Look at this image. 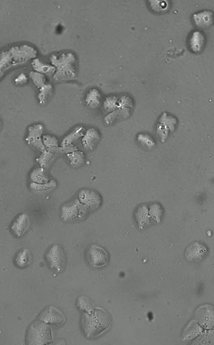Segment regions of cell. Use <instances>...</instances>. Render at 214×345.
Wrapping results in <instances>:
<instances>
[{"label": "cell", "mask_w": 214, "mask_h": 345, "mask_svg": "<svg viewBox=\"0 0 214 345\" xmlns=\"http://www.w3.org/2000/svg\"><path fill=\"white\" fill-rule=\"evenodd\" d=\"M38 51L29 44L13 45L0 52V79L6 71L17 66L25 65L37 58Z\"/></svg>", "instance_id": "1"}, {"label": "cell", "mask_w": 214, "mask_h": 345, "mask_svg": "<svg viewBox=\"0 0 214 345\" xmlns=\"http://www.w3.org/2000/svg\"><path fill=\"white\" fill-rule=\"evenodd\" d=\"M51 65L55 66L54 80L57 82L65 81L75 77L77 74V57L72 52L53 54L50 57Z\"/></svg>", "instance_id": "2"}, {"label": "cell", "mask_w": 214, "mask_h": 345, "mask_svg": "<svg viewBox=\"0 0 214 345\" xmlns=\"http://www.w3.org/2000/svg\"><path fill=\"white\" fill-rule=\"evenodd\" d=\"M110 324V318L103 310L94 311L92 314L83 317V327L86 337H95L107 330Z\"/></svg>", "instance_id": "3"}, {"label": "cell", "mask_w": 214, "mask_h": 345, "mask_svg": "<svg viewBox=\"0 0 214 345\" xmlns=\"http://www.w3.org/2000/svg\"><path fill=\"white\" fill-rule=\"evenodd\" d=\"M86 258L91 267L101 268L106 267L109 262L107 251L96 244H91L86 251Z\"/></svg>", "instance_id": "4"}, {"label": "cell", "mask_w": 214, "mask_h": 345, "mask_svg": "<svg viewBox=\"0 0 214 345\" xmlns=\"http://www.w3.org/2000/svg\"><path fill=\"white\" fill-rule=\"evenodd\" d=\"M47 262L51 269L57 273H62L64 270L66 264V257L64 249L58 244H54L50 248L45 255Z\"/></svg>", "instance_id": "5"}, {"label": "cell", "mask_w": 214, "mask_h": 345, "mask_svg": "<svg viewBox=\"0 0 214 345\" xmlns=\"http://www.w3.org/2000/svg\"><path fill=\"white\" fill-rule=\"evenodd\" d=\"M87 212V208L79 200L64 205L62 208V218L64 221H72L75 218H83Z\"/></svg>", "instance_id": "6"}, {"label": "cell", "mask_w": 214, "mask_h": 345, "mask_svg": "<svg viewBox=\"0 0 214 345\" xmlns=\"http://www.w3.org/2000/svg\"><path fill=\"white\" fill-rule=\"evenodd\" d=\"M28 136L25 141L29 146L40 152L45 151V146L42 141L43 136V126L41 124L32 125L28 129Z\"/></svg>", "instance_id": "7"}, {"label": "cell", "mask_w": 214, "mask_h": 345, "mask_svg": "<svg viewBox=\"0 0 214 345\" xmlns=\"http://www.w3.org/2000/svg\"><path fill=\"white\" fill-rule=\"evenodd\" d=\"M207 253L208 249L204 244L194 241L187 247L185 256L190 262H198L201 261Z\"/></svg>", "instance_id": "8"}, {"label": "cell", "mask_w": 214, "mask_h": 345, "mask_svg": "<svg viewBox=\"0 0 214 345\" xmlns=\"http://www.w3.org/2000/svg\"><path fill=\"white\" fill-rule=\"evenodd\" d=\"M79 201L86 208L95 210L100 207L103 200L98 193L89 190H83L79 194Z\"/></svg>", "instance_id": "9"}, {"label": "cell", "mask_w": 214, "mask_h": 345, "mask_svg": "<svg viewBox=\"0 0 214 345\" xmlns=\"http://www.w3.org/2000/svg\"><path fill=\"white\" fill-rule=\"evenodd\" d=\"M206 38L200 30H195L191 33L189 39V48L194 54H199L204 49Z\"/></svg>", "instance_id": "10"}, {"label": "cell", "mask_w": 214, "mask_h": 345, "mask_svg": "<svg viewBox=\"0 0 214 345\" xmlns=\"http://www.w3.org/2000/svg\"><path fill=\"white\" fill-rule=\"evenodd\" d=\"M30 226V217L28 214H21L16 217L11 225V231L17 237H22Z\"/></svg>", "instance_id": "11"}, {"label": "cell", "mask_w": 214, "mask_h": 345, "mask_svg": "<svg viewBox=\"0 0 214 345\" xmlns=\"http://www.w3.org/2000/svg\"><path fill=\"white\" fill-rule=\"evenodd\" d=\"M101 136L99 130L95 128H90L86 130V134L82 139V145L86 150L92 151L99 144Z\"/></svg>", "instance_id": "12"}, {"label": "cell", "mask_w": 214, "mask_h": 345, "mask_svg": "<svg viewBox=\"0 0 214 345\" xmlns=\"http://www.w3.org/2000/svg\"><path fill=\"white\" fill-rule=\"evenodd\" d=\"M195 25L198 28H207L214 22V13L210 10H203L193 15Z\"/></svg>", "instance_id": "13"}, {"label": "cell", "mask_w": 214, "mask_h": 345, "mask_svg": "<svg viewBox=\"0 0 214 345\" xmlns=\"http://www.w3.org/2000/svg\"><path fill=\"white\" fill-rule=\"evenodd\" d=\"M41 319L44 322L56 325L62 324L65 322L64 315L54 307H49L48 309L43 311L41 316Z\"/></svg>", "instance_id": "14"}, {"label": "cell", "mask_w": 214, "mask_h": 345, "mask_svg": "<svg viewBox=\"0 0 214 345\" xmlns=\"http://www.w3.org/2000/svg\"><path fill=\"white\" fill-rule=\"evenodd\" d=\"M135 220L137 223L138 227L143 230L150 224V217L149 214V207L147 205H142L135 211Z\"/></svg>", "instance_id": "15"}, {"label": "cell", "mask_w": 214, "mask_h": 345, "mask_svg": "<svg viewBox=\"0 0 214 345\" xmlns=\"http://www.w3.org/2000/svg\"><path fill=\"white\" fill-rule=\"evenodd\" d=\"M31 66L35 71L45 76H54L56 72L55 66L43 62L39 58H36L31 61Z\"/></svg>", "instance_id": "16"}, {"label": "cell", "mask_w": 214, "mask_h": 345, "mask_svg": "<svg viewBox=\"0 0 214 345\" xmlns=\"http://www.w3.org/2000/svg\"><path fill=\"white\" fill-rule=\"evenodd\" d=\"M102 95L97 88H92L86 92V103L88 107L92 109H96L101 104Z\"/></svg>", "instance_id": "17"}, {"label": "cell", "mask_w": 214, "mask_h": 345, "mask_svg": "<svg viewBox=\"0 0 214 345\" xmlns=\"http://www.w3.org/2000/svg\"><path fill=\"white\" fill-rule=\"evenodd\" d=\"M86 130L83 126H77L67 136H65L61 143L60 147H66L71 145L75 141H78L80 138H83L86 134Z\"/></svg>", "instance_id": "18"}, {"label": "cell", "mask_w": 214, "mask_h": 345, "mask_svg": "<svg viewBox=\"0 0 214 345\" xmlns=\"http://www.w3.org/2000/svg\"><path fill=\"white\" fill-rule=\"evenodd\" d=\"M130 112H131V110L130 109L118 108L116 110L110 112L107 116H106L105 122L107 125H112L121 118H128L130 116Z\"/></svg>", "instance_id": "19"}, {"label": "cell", "mask_w": 214, "mask_h": 345, "mask_svg": "<svg viewBox=\"0 0 214 345\" xmlns=\"http://www.w3.org/2000/svg\"><path fill=\"white\" fill-rule=\"evenodd\" d=\"M15 264L21 268L28 267L31 262V255L30 251L27 249H22L18 252L15 258Z\"/></svg>", "instance_id": "20"}, {"label": "cell", "mask_w": 214, "mask_h": 345, "mask_svg": "<svg viewBox=\"0 0 214 345\" xmlns=\"http://www.w3.org/2000/svg\"><path fill=\"white\" fill-rule=\"evenodd\" d=\"M67 158L70 162V165L74 168L81 167L86 162V155L84 152L79 151V150L67 153Z\"/></svg>", "instance_id": "21"}, {"label": "cell", "mask_w": 214, "mask_h": 345, "mask_svg": "<svg viewBox=\"0 0 214 345\" xmlns=\"http://www.w3.org/2000/svg\"><path fill=\"white\" fill-rule=\"evenodd\" d=\"M57 187V182L55 180L48 181L45 183L39 184L31 182L30 184V188L35 193H45L46 191H51Z\"/></svg>", "instance_id": "22"}, {"label": "cell", "mask_w": 214, "mask_h": 345, "mask_svg": "<svg viewBox=\"0 0 214 345\" xmlns=\"http://www.w3.org/2000/svg\"><path fill=\"white\" fill-rule=\"evenodd\" d=\"M53 91H54V86L51 83H46L41 87L38 94L39 103L45 105L48 102V98L52 95Z\"/></svg>", "instance_id": "23"}, {"label": "cell", "mask_w": 214, "mask_h": 345, "mask_svg": "<svg viewBox=\"0 0 214 345\" xmlns=\"http://www.w3.org/2000/svg\"><path fill=\"white\" fill-rule=\"evenodd\" d=\"M30 180L35 183H45L48 182V176L45 173V169L38 167L34 169L30 174Z\"/></svg>", "instance_id": "24"}, {"label": "cell", "mask_w": 214, "mask_h": 345, "mask_svg": "<svg viewBox=\"0 0 214 345\" xmlns=\"http://www.w3.org/2000/svg\"><path fill=\"white\" fill-rule=\"evenodd\" d=\"M177 123L178 121L175 117L168 115L167 112H163L159 119V124L166 126L171 132H174L175 130Z\"/></svg>", "instance_id": "25"}, {"label": "cell", "mask_w": 214, "mask_h": 345, "mask_svg": "<svg viewBox=\"0 0 214 345\" xmlns=\"http://www.w3.org/2000/svg\"><path fill=\"white\" fill-rule=\"evenodd\" d=\"M136 141L142 147L147 150H151L156 145L154 138L147 133H139L136 136Z\"/></svg>", "instance_id": "26"}, {"label": "cell", "mask_w": 214, "mask_h": 345, "mask_svg": "<svg viewBox=\"0 0 214 345\" xmlns=\"http://www.w3.org/2000/svg\"><path fill=\"white\" fill-rule=\"evenodd\" d=\"M54 159V153L45 150V151L42 152L40 156L36 159V162H38L40 167L46 169L48 166L51 165Z\"/></svg>", "instance_id": "27"}, {"label": "cell", "mask_w": 214, "mask_h": 345, "mask_svg": "<svg viewBox=\"0 0 214 345\" xmlns=\"http://www.w3.org/2000/svg\"><path fill=\"white\" fill-rule=\"evenodd\" d=\"M149 214L150 217L157 223H160L163 216V208L159 203H154L149 207Z\"/></svg>", "instance_id": "28"}, {"label": "cell", "mask_w": 214, "mask_h": 345, "mask_svg": "<svg viewBox=\"0 0 214 345\" xmlns=\"http://www.w3.org/2000/svg\"><path fill=\"white\" fill-rule=\"evenodd\" d=\"M118 97L110 96L106 97L103 101V109L105 112H112L118 108Z\"/></svg>", "instance_id": "29"}, {"label": "cell", "mask_w": 214, "mask_h": 345, "mask_svg": "<svg viewBox=\"0 0 214 345\" xmlns=\"http://www.w3.org/2000/svg\"><path fill=\"white\" fill-rule=\"evenodd\" d=\"M29 78L31 80L33 85L39 89L46 84V77L43 74L35 71H30L29 74Z\"/></svg>", "instance_id": "30"}, {"label": "cell", "mask_w": 214, "mask_h": 345, "mask_svg": "<svg viewBox=\"0 0 214 345\" xmlns=\"http://www.w3.org/2000/svg\"><path fill=\"white\" fill-rule=\"evenodd\" d=\"M77 306L80 308V310L86 311V314H92L94 312L93 304L89 302V299L86 297L79 298L77 301Z\"/></svg>", "instance_id": "31"}, {"label": "cell", "mask_w": 214, "mask_h": 345, "mask_svg": "<svg viewBox=\"0 0 214 345\" xmlns=\"http://www.w3.org/2000/svg\"><path fill=\"white\" fill-rule=\"evenodd\" d=\"M150 7L157 13H165L170 7L169 1H149Z\"/></svg>", "instance_id": "32"}, {"label": "cell", "mask_w": 214, "mask_h": 345, "mask_svg": "<svg viewBox=\"0 0 214 345\" xmlns=\"http://www.w3.org/2000/svg\"><path fill=\"white\" fill-rule=\"evenodd\" d=\"M43 145L46 150L59 147V140L52 135L45 134L42 136Z\"/></svg>", "instance_id": "33"}, {"label": "cell", "mask_w": 214, "mask_h": 345, "mask_svg": "<svg viewBox=\"0 0 214 345\" xmlns=\"http://www.w3.org/2000/svg\"><path fill=\"white\" fill-rule=\"evenodd\" d=\"M133 107V102L130 97L124 95L118 98V108H121L130 109Z\"/></svg>", "instance_id": "34"}, {"label": "cell", "mask_w": 214, "mask_h": 345, "mask_svg": "<svg viewBox=\"0 0 214 345\" xmlns=\"http://www.w3.org/2000/svg\"><path fill=\"white\" fill-rule=\"evenodd\" d=\"M156 131H157L158 136L160 138L161 141L163 143L165 142L166 140L168 139L170 132H171L166 126L159 124V123H158Z\"/></svg>", "instance_id": "35"}, {"label": "cell", "mask_w": 214, "mask_h": 345, "mask_svg": "<svg viewBox=\"0 0 214 345\" xmlns=\"http://www.w3.org/2000/svg\"><path fill=\"white\" fill-rule=\"evenodd\" d=\"M29 77L25 73H21L17 76L14 82L16 85H24L28 83Z\"/></svg>", "instance_id": "36"}, {"label": "cell", "mask_w": 214, "mask_h": 345, "mask_svg": "<svg viewBox=\"0 0 214 345\" xmlns=\"http://www.w3.org/2000/svg\"><path fill=\"white\" fill-rule=\"evenodd\" d=\"M1 118H0V129H1Z\"/></svg>", "instance_id": "37"}]
</instances>
